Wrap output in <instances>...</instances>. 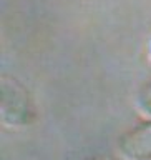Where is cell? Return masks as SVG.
<instances>
[{
  "label": "cell",
  "mask_w": 151,
  "mask_h": 160,
  "mask_svg": "<svg viewBox=\"0 0 151 160\" xmlns=\"http://www.w3.org/2000/svg\"><path fill=\"white\" fill-rule=\"evenodd\" d=\"M35 120V105L28 90L17 78L3 77L0 82V122L5 128H27Z\"/></svg>",
  "instance_id": "cell-1"
},
{
  "label": "cell",
  "mask_w": 151,
  "mask_h": 160,
  "mask_svg": "<svg viewBox=\"0 0 151 160\" xmlns=\"http://www.w3.org/2000/svg\"><path fill=\"white\" fill-rule=\"evenodd\" d=\"M116 152L123 160H151V118H144L118 137Z\"/></svg>",
  "instance_id": "cell-2"
},
{
  "label": "cell",
  "mask_w": 151,
  "mask_h": 160,
  "mask_svg": "<svg viewBox=\"0 0 151 160\" xmlns=\"http://www.w3.org/2000/svg\"><path fill=\"white\" fill-rule=\"evenodd\" d=\"M136 108L144 118H151V82L139 88L136 95Z\"/></svg>",
  "instance_id": "cell-3"
},
{
  "label": "cell",
  "mask_w": 151,
  "mask_h": 160,
  "mask_svg": "<svg viewBox=\"0 0 151 160\" xmlns=\"http://www.w3.org/2000/svg\"><path fill=\"white\" fill-rule=\"evenodd\" d=\"M148 58H149V62H151V37L148 40Z\"/></svg>",
  "instance_id": "cell-4"
},
{
  "label": "cell",
  "mask_w": 151,
  "mask_h": 160,
  "mask_svg": "<svg viewBox=\"0 0 151 160\" xmlns=\"http://www.w3.org/2000/svg\"><path fill=\"white\" fill-rule=\"evenodd\" d=\"M85 160H106V158H101V157H88V158H85Z\"/></svg>",
  "instance_id": "cell-5"
}]
</instances>
